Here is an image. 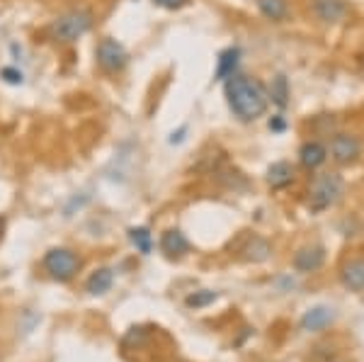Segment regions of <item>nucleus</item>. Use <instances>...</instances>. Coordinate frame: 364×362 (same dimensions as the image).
Listing matches in <instances>:
<instances>
[{
    "mask_svg": "<svg viewBox=\"0 0 364 362\" xmlns=\"http://www.w3.org/2000/svg\"><path fill=\"white\" fill-rule=\"evenodd\" d=\"M226 100L240 122H255L265 115L269 95L260 80L233 73L231 78H226Z\"/></svg>",
    "mask_w": 364,
    "mask_h": 362,
    "instance_id": "obj_1",
    "label": "nucleus"
},
{
    "mask_svg": "<svg viewBox=\"0 0 364 362\" xmlns=\"http://www.w3.org/2000/svg\"><path fill=\"white\" fill-rule=\"evenodd\" d=\"M345 195V180L340 178V173H323L316 175V180L311 183L309 190V207L314 214H321L326 209L336 207Z\"/></svg>",
    "mask_w": 364,
    "mask_h": 362,
    "instance_id": "obj_2",
    "label": "nucleus"
},
{
    "mask_svg": "<svg viewBox=\"0 0 364 362\" xmlns=\"http://www.w3.org/2000/svg\"><path fill=\"white\" fill-rule=\"evenodd\" d=\"M92 25V15L87 10H70V13L61 15L58 20L51 25V39L63 44H70L75 39H80Z\"/></svg>",
    "mask_w": 364,
    "mask_h": 362,
    "instance_id": "obj_3",
    "label": "nucleus"
},
{
    "mask_svg": "<svg viewBox=\"0 0 364 362\" xmlns=\"http://www.w3.org/2000/svg\"><path fill=\"white\" fill-rule=\"evenodd\" d=\"M44 267L51 277L58 282H68L78 275L80 270V258L68 248H54L44 255Z\"/></svg>",
    "mask_w": 364,
    "mask_h": 362,
    "instance_id": "obj_4",
    "label": "nucleus"
},
{
    "mask_svg": "<svg viewBox=\"0 0 364 362\" xmlns=\"http://www.w3.org/2000/svg\"><path fill=\"white\" fill-rule=\"evenodd\" d=\"M97 63H100L102 71L119 73V71H124V66L129 63V54H127L124 46L117 42V39L107 37L97 44Z\"/></svg>",
    "mask_w": 364,
    "mask_h": 362,
    "instance_id": "obj_5",
    "label": "nucleus"
},
{
    "mask_svg": "<svg viewBox=\"0 0 364 362\" xmlns=\"http://www.w3.org/2000/svg\"><path fill=\"white\" fill-rule=\"evenodd\" d=\"M362 142L352 134H336L331 142V159L340 163V166H350L360 159Z\"/></svg>",
    "mask_w": 364,
    "mask_h": 362,
    "instance_id": "obj_6",
    "label": "nucleus"
},
{
    "mask_svg": "<svg viewBox=\"0 0 364 362\" xmlns=\"http://www.w3.org/2000/svg\"><path fill=\"white\" fill-rule=\"evenodd\" d=\"M333 321H336V314H333L331 307H314L301 316V331H306V334H321Z\"/></svg>",
    "mask_w": 364,
    "mask_h": 362,
    "instance_id": "obj_7",
    "label": "nucleus"
},
{
    "mask_svg": "<svg viewBox=\"0 0 364 362\" xmlns=\"http://www.w3.org/2000/svg\"><path fill=\"white\" fill-rule=\"evenodd\" d=\"M314 13L321 22L336 25L348 17V3L345 0H314Z\"/></svg>",
    "mask_w": 364,
    "mask_h": 362,
    "instance_id": "obj_8",
    "label": "nucleus"
},
{
    "mask_svg": "<svg viewBox=\"0 0 364 362\" xmlns=\"http://www.w3.org/2000/svg\"><path fill=\"white\" fill-rule=\"evenodd\" d=\"M326 262V250L323 246H306L296 250L294 255V267L299 272H316Z\"/></svg>",
    "mask_w": 364,
    "mask_h": 362,
    "instance_id": "obj_9",
    "label": "nucleus"
},
{
    "mask_svg": "<svg viewBox=\"0 0 364 362\" xmlns=\"http://www.w3.org/2000/svg\"><path fill=\"white\" fill-rule=\"evenodd\" d=\"M267 183L272 190H284L294 183V166L287 161H277L267 168Z\"/></svg>",
    "mask_w": 364,
    "mask_h": 362,
    "instance_id": "obj_10",
    "label": "nucleus"
},
{
    "mask_svg": "<svg viewBox=\"0 0 364 362\" xmlns=\"http://www.w3.org/2000/svg\"><path fill=\"white\" fill-rule=\"evenodd\" d=\"M340 280L350 292H362L364 289V258H352L343 265Z\"/></svg>",
    "mask_w": 364,
    "mask_h": 362,
    "instance_id": "obj_11",
    "label": "nucleus"
},
{
    "mask_svg": "<svg viewBox=\"0 0 364 362\" xmlns=\"http://www.w3.org/2000/svg\"><path fill=\"white\" fill-rule=\"evenodd\" d=\"M161 250L170 258H180L190 250V241L185 238V233L178 229H170L161 236Z\"/></svg>",
    "mask_w": 364,
    "mask_h": 362,
    "instance_id": "obj_12",
    "label": "nucleus"
},
{
    "mask_svg": "<svg viewBox=\"0 0 364 362\" xmlns=\"http://www.w3.org/2000/svg\"><path fill=\"white\" fill-rule=\"evenodd\" d=\"M326 159H328V151H326V146L318 142H306L299 149V161H301V166L309 168V171L321 168L323 163H326Z\"/></svg>",
    "mask_w": 364,
    "mask_h": 362,
    "instance_id": "obj_13",
    "label": "nucleus"
},
{
    "mask_svg": "<svg viewBox=\"0 0 364 362\" xmlns=\"http://www.w3.org/2000/svg\"><path fill=\"white\" fill-rule=\"evenodd\" d=\"M238 58H240V49L238 46H231V49L221 51L219 56V66H216V80H226L236 73L238 66Z\"/></svg>",
    "mask_w": 364,
    "mask_h": 362,
    "instance_id": "obj_14",
    "label": "nucleus"
},
{
    "mask_svg": "<svg viewBox=\"0 0 364 362\" xmlns=\"http://www.w3.org/2000/svg\"><path fill=\"white\" fill-rule=\"evenodd\" d=\"M114 282V275L109 267H100V270H95L90 275V280H87L85 289L90 292V294H105V292H109V287H112Z\"/></svg>",
    "mask_w": 364,
    "mask_h": 362,
    "instance_id": "obj_15",
    "label": "nucleus"
},
{
    "mask_svg": "<svg viewBox=\"0 0 364 362\" xmlns=\"http://www.w3.org/2000/svg\"><path fill=\"white\" fill-rule=\"evenodd\" d=\"M269 253H272V246H269L265 238H260V236H252V241H248V246L243 248V258L250 260V262L267 260Z\"/></svg>",
    "mask_w": 364,
    "mask_h": 362,
    "instance_id": "obj_16",
    "label": "nucleus"
},
{
    "mask_svg": "<svg viewBox=\"0 0 364 362\" xmlns=\"http://www.w3.org/2000/svg\"><path fill=\"white\" fill-rule=\"evenodd\" d=\"M255 3H257V10L272 22H282L287 17V13H289L287 0H255Z\"/></svg>",
    "mask_w": 364,
    "mask_h": 362,
    "instance_id": "obj_17",
    "label": "nucleus"
},
{
    "mask_svg": "<svg viewBox=\"0 0 364 362\" xmlns=\"http://www.w3.org/2000/svg\"><path fill=\"white\" fill-rule=\"evenodd\" d=\"M267 95H269V100L277 105V107H287V102H289V83H287L284 75H277V78L272 80Z\"/></svg>",
    "mask_w": 364,
    "mask_h": 362,
    "instance_id": "obj_18",
    "label": "nucleus"
},
{
    "mask_svg": "<svg viewBox=\"0 0 364 362\" xmlns=\"http://www.w3.org/2000/svg\"><path fill=\"white\" fill-rule=\"evenodd\" d=\"M129 238H132V243L144 255H149L151 248H154V238H151V231L146 229V226H136V229H129Z\"/></svg>",
    "mask_w": 364,
    "mask_h": 362,
    "instance_id": "obj_19",
    "label": "nucleus"
},
{
    "mask_svg": "<svg viewBox=\"0 0 364 362\" xmlns=\"http://www.w3.org/2000/svg\"><path fill=\"white\" fill-rule=\"evenodd\" d=\"M216 292H209V289H202V292H195L185 299V304L190 309H202V307H209L211 302H216Z\"/></svg>",
    "mask_w": 364,
    "mask_h": 362,
    "instance_id": "obj_20",
    "label": "nucleus"
},
{
    "mask_svg": "<svg viewBox=\"0 0 364 362\" xmlns=\"http://www.w3.org/2000/svg\"><path fill=\"white\" fill-rule=\"evenodd\" d=\"M156 5H161V8H166V10H180V8H185L190 0H154Z\"/></svg>",
    "mask_w": 364,
    "mask_h": 362,
    "instance_id": "obj_21",
    "label": "nucleus"
},
{
    "mask_svg": "<svg viewBox=\"0 0 364 362\" xmlns=\"http://www.w3.org/2000/svg\"><path fill=\"white\" fill-rule=\"evenodd\" d=\"M3 78L8 80V83H13V85L22 83V73L15 71V68H3Z\"/></svg>",
    "mask_w": 364,
    "mask_h": 362,
    "instance_id": "obj_22",
    "label": "nucleus"
},
{
    "mask_svg": "<svg viewBox=\"0 0 364 362\" xmlns=\"http://www.w3.org/2000/svg\"><path fill=\"white\" fill-rule=\"evenodd\" d=\"M284 127H287V122L282 119V117H272V119H269V129L272 132H284Z\"/></svg>",
    "mask_w": 364,
    "mask_h": 362,
    "instance_id": "obj_23",
    "label": "nucleus"
},
{
    "mask_svg": "<svg viewBox=\"0 0 364 362\" xmlns=\"http://www.w3.org/2000/svg\"><path fill=\"white\" fill-rule=\"evenodd\" d=\"M3 231H5V219L0 217V241H3Z\"/></svg>",
    "mask_w": 364,
    "mask_h": 362,
    "instance_id": "obj_24",
    "label": "nucleus"
}]
</instances>
